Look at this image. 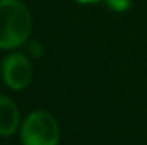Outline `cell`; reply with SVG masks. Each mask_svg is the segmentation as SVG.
Masks as SVG:
<instances>
[{"label":"cell","instance_id":"obj_4","mask_svg":"<svg viewBox=\"0 0 147 145\" xmlns=\"http://www.w3.org/2000/svg\"><path fill=\"white\" fill-rule=\"evenodd\" d=\"M19 126V109L12 99L0 94V137H10Z\"/></svg>","mask_w":147,"mask_h":145},{"label":"cell","instance_id":"obj_1","mask_svg":"<svg viewBox=\"0 0 147 145\" xmlns=\"http://www.w3.org/2000/svg\"><path fill=\"white\" fill-rule=\"evenodd\" d=\"M33 17L21 0H0V50H16L31 34Z\"/></svg>","mask_w":147,"mask_h":145},{"label":"cell","instance_id":"obj_3","mask_svg":"<svg viewBox=\"0 0 147 145\" xmlns=\"http://www.w3.org/2000/svg\"><path fill=\"white\" fill-rule=\"evenodd\" d=\"M2 80L12 91H21L29 85L33 79V67L31 62L22 53H10L2 60Z\"/></svg>","mask_w":147,"mask_h":145},{"label":"cell","instance_id":"obj_6","mask_svg":"<svg viewBox=\"0 0 147 145\" xmlns=\"http://www.w3.org/2000/svg\"><path fill=\"white\" fill-rule=\"evenodd\" d=\"M29 51L33 53V56H41V53H43L41 44H39L38 41H31V44H29Z\"/></svg>","mask_w":147,"mask_h":145},{"label":"cell","instance_id":"obj_2","mask_svg":"<svg viewBox=\"0 0 147 145\" xmlns=\"http://www.w3.org/2000/svg\"><path fill=\"white\" fill-rule=\"evenodd\" d=\"M21 138L24 145H57L60 140V126L50 113L34 111L24 119Z\"/></svg>","mask_w":147,"mask_h":145},{"label":"cell","instance_id":"obj_7","mask_svg":"<svg viewBox=\"0 0 147 145\" xmlns=\"http://www.w3.org/2000/svg\"><path fill=\"white\" fill-rule=\"evenodd\" d=\"M79 3H94V2H99V0H77Z\"/></svg>","mask_w":147,"mask_h":145},{"label":"cell","instance_id":"obj_5","mask_svg":"<svg viewBox=\"0 0 147 145\" xmlns=\"http://www.w3.org/2000/svg\"><path fill=\"white\" fill-rule=\"evenodd\" d=\"M130 0H106V5L115 12H125L130 9Z\"/></svg>","mask_w":147,"mask_h":145}]
</instances>
